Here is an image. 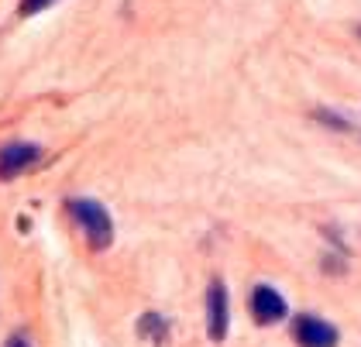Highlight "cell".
Segmentation results:
<instances>
[{
  "instance_id": "cell-4",
  "label": "cell",
  "mask_w": 361,
  "mask_h": 347,
  "mask_svg": "<svg viewBox=\"0 0 361 347\" xmlns=\"http://www.w3.org/2000/svg\"><path fill=\"white\" fill-rule=\"evenodd\" d=\"M38 162V148L35 145H7L0 148V179H14L18 172H25Z\"/></svg>"
},
{
  "instance_id": "cell-2",
  "label": "cell",
  "mask_w": 361,
  "mask_h": 347,
  "mask_svg": "<svg viewBox=\"0 0 361 347\" xmlns=\"http://www.w3.org/2000/svg\"><path fill=\"white\" fill-rule=\"evenodd\" d=\"M207 334H210V341L227 337V289L221 282H214L207 293Z\"/></svg>"
},
{
  "instance_id": "cell-7",
  "label": "cell",
  "mask_w": 361,
  "mask_h": 347,
  "mask_svg": "<svg viewBox=\"0 0 361 347\" xmlns=\"http://www.w3.org/2000/svg\"><path fill=\"white\" fill-rule=\"evenodd\" d=\"M7 347H28V344H25L21 337H14V341H11V344H7Z\"/></svg>"
},
{
  "instance_id": "cell-3",
  "label": "cell",
  "mask_w": 361,
  "mask_h": 347,
  "mask_svg": "<svg viewBox=\"0 0 361 347\" xmlns=\"http://www.w3.org/2000/svg\"><path fill=\"white\" fill-rule=\"evenodd\" d=\"M296 341L303 347H337V330L327 320L300 317L296 320Z\"/></svg>"
},
{
  "instance_id": "cell-6",
  "label": "cell",
  "mask_w": 361,
  "mask_h": 347,
  "mask_svg": "<svg viewBox=\"0 0 361 347\" xmlns=\"http://www.w3.org/2000/svg\"><path fill=\"white\" fill-rule=\"evenodd\" d=\"M49 4H56V0H25V4H21V14H25V18H31V14L45 11Z\"/></svg>"
},
{
  "instance_id": "cell-1",
  "label": "cell",
  "mask_w": 361,
  "mask_h": 347,
  "mask_svg": "<svg viewBox=\"0 0 361 347\" xmlns=\"http://www.w3.org/2000/svg\"><path fill=\"white\" fill-rule=\"evenodd\" d=\"M69 214L83 224L86 238H90L93 248H107V244H111L114 227H111L107 210H104L100 203H93V200H73V203H69Z\"/></svg>"
},
{
  "instance_id": "cell-5",
  "label": "cell",
  "mask_w": 361,
  "mask_h": 347,
  "mask_svg": "<svg viewBox=\"0 0 361 347\" xmlns=\"http://www.w3.org/2000/svg\"><path fill=\"white\" fill-rule=\"evenodd\" d=\"M251 313H255L258 323H276L286 317V299L269 286H258L255 296H251Z\"/></svg>"
}]
</instances>
